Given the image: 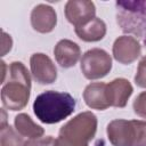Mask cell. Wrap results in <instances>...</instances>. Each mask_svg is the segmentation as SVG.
I'll return each instance as SVG.
<instances>
[{"label": "cell", "mask_w": 146, "mask_h": 146, "mask_svg": "<svg viewBox=\"0 0 146 146\" xmlns=\"http://www.w3.org/2000/svg\"><path fill=\"white\" fill-rule=\"evenodd\" d=\"M116 21L124 33L146 39V0L117 1Z\"/></svg>", "instance_id": "5"}, {"label": "cell", "mask_w": 146, "mask_h": 146, "mask_svg": "<svg viewBox=\"0 0 146 146\" xmlns=\"http://www.w3.org/2000/svg\"><path fill=\"white\" fill-rule=\"evenodd\" d=\"M144 43H145V46H146V39H144Z\"/></svg>", "instance_id": "21"}, {"label": "cell", "mask_w": 146, "mask_h": 146, "mask_svg": "<svg viewBox=\"0 0 146 146\" xmlns=\"http://www.w3.org/2000/svg\"><path fill=\"white\" fill-rule=\"evenodd\" d=\"M31 76L22 62L9 65V79L1 89L2 105L10 111L23 110L30 99Z\"/></svg>", "instance_id": "2"}, {"label": "cell", "mask_w": 146, "mask_h": 146, "mask_svg": "<svg viewBox=\"0 0 146 146\" xmlns=\"http://www.w3.org/2000/svg\"><path fill=\"white\" fill-rule=\"evenodd\" d=\"M135 83L140 88H146V56H144L138 64L135 75Z\"/></svg>", "instance_id": "18"}, {"label": "cell", "mask_w": 146, "mask_h": 146, "mask_svg": "<svg viewBox=\"0 0 146 146\" xmlns=\"http://www.w3.org/2000/svg\"><path fill=\"white\" fill-rule=\"evenodd\" d=\"M1 42H2V52L1 54L3 56V55H6L7 51H9L11 49V44H13V41H11L10 35H8L3 31H2V40H1Z\"/></svg>", "instance_id": "20"}, {"label": "cell", "mask_w": 146, "mask_h": 146, "mask_svg": "<svg viewBox=\"0 0 146 146\" xmlns=\"http://www.w3.org/2000/svg\"><path fill=\"white\" fill-rule=\"evenodd\" d=\"M83 100L88 107L103 111L110 107L106 96V83L94 82L86 87L83 91Z\"/></svg>", "instance_id": "13"}, {"label": "cell", "mask_w": 146, "mask_h": 146, "mask_svg": "<svg viewBox=\"0 0 146 146\" xmlns=\"http://www.w3.org/2000/svg\"><path fill=\"white\" fill-rule=\"evenodd\" d=\"M106 133L113 146H146V121L113 120L107 124Z\"/></svg>", "instance_id": "4"}, {"label": "cell", "mask_w": 146, "mask_h": 146, "mask_svg": "<svg viewBox=\"0 0 146 146\" xmlns=\"http://www.w3.org/2000/svg\"><path fill=\"white\" fill-rule=\"evenodd\" d=\"M25 141L23 137L9 124L1 127L0 129V146H24Z\"/></svg>", "instance_id": "16"}, {"label": "cell", "mask_w": 146, "mask_h": 146, "mask_svg": "<svg viewBox=\"0 0 146 146\" xmlns=\"http://www.w3.org/2000/svg\"><path fill=\"white\" fill-rule=\"evenodd\" d=\"M75 34L86 42H96L102 40L106 34V24L103 19L95 17L87 24L75 27Z\"/></svg>", "instance_id": "14"}, {"label": "cell", "mask_w": 146, "mask_h": 146, "mask_svg": "<svg viewBox=\"0 0 146 146\" xmlns=\"http://www.w3.org/2000/svg\"><path fill=\"white\" fill-rule=\"evenodd\" d=\"M31 73L35 82L40 84H50L57 79V68L50 57L42 52H35L30 58Z\"/></svg>", "instance_id": "7"}, {"label": "cell", "mask_w": 146, "mask_h": 146, "mask_svg": "<svg viewBox=\"0 0 146 146\" xmlns=\"http://www.w3.org/2000/svg\"><path fill=\"white\" fill-rule=\"evenodd\" d=\"M24 146H58V141L52 136H47L29 139L25 141Z\"/></svg>", "instance_id": "19"}, {"label": "cell", "mask_w": 146, "mask_h": 146, "mask_svg": "<svg viewBox=\"0 0 146 146\" xmlns=\"http://www.w3.org/2000/svg\"><path fill=\"white\" fill-rule=\"evenodd\" d=\"M14 125L17 132L22 137H27L30 139L42 137L44 133V130L41 125L36 124L27 114L19 113L14 119Z\"/></svg>", "instance_id": "15"}, {"label": "cell", "mask_w": 146, "mask_h": 146, "mask_svg": "<svg viewBox=\"0 0 146 146\" xmlns=\"http://www.w3.org/2000/svg\"><path fill=\"white\" fill-rule=\"evenodd\" d=\"M113 57L116 62L128 65L133 63L141 54V46L135 36L121 35L113 43Z\"/></svg>", "instance_id": "9"}, {"label": "cell", "mask_w": 146, "mask_h": 146, "mask_svg": "<svg viewBox=\"0 0 146 146\" xmlns=\"http://www.w3.org/2000/svg\"><path fill=\"white\" fill-rule=\"evenodd\" d=\"M97 131V117L87 111L75 115L59 130L58 146H89Z\"/></svg>", "instance_id": "3"}, {"label": "cell", "mask_w": 146, "mask_h": 146, "mask_svg": "<svg viewBox=\"0 0 146 146\" xmlns=\"http://www.w3.org/2000/svg\"><path fill=\"white\" fill-rule=\"evenodd\" d=\"M81 71L88 80H97L106 76L112 68V58L107 51L94 48L84 52L80 63Z\"/></svg>", "instance_id": "6"}, {"label": "cell", "mask_w": 146, "mask_h": 146, "mask_svg": "<svg viewBox=\"0 0 146 146\" xmlns=\"http://www.w3.org/2000/svg\"><path fill=\"white\" fill-rule=\"evenodd\" d=\"M54 55L59 66L64 68H70L78 63L81 55V50L78 43L67 39H63L58 41L55 46Z\"/></svg>", "instance_id": "12"}, {"label": "cell", "mask_w": 146, "mask_h": 146, "mask_svg": "<svg viewBox=\"0 0 146 146\" xmlns=\"http://www.w3.org/2000/svg\"><path fill=\"white\" fill-rule=\"evenodd\" d=\"M57 24V14L48 5H36L31 11V25L39 33L51 32Z\"/></svg>", "instance_id": "10"}, {"label": "cell", "mask_w": 146, "mask_h": 146, "mask_svg": "<svg viewBox=\"0 0 146 146\" xmlns=\"http://www.w3.org/2000/svg\"><path fill=\"white\" fill-rule=\"evenodd\" d=\"M76 102L68 92L47 90L36 96L33 103V112L46 124H54L63 121L75 111Z\"/></svg>", "instance_id": "1"}, {"label": "cell", "mask_w": 146, "mask_h": 146, "mask_svg": "<svg viewBox=\"0 0 146 146\" xmlns=\"http://www.w3.org/2000/svg\"><path fill=\"white\" fill-rule=\"evenodd\" d=\"M132 107H133V112L138 116L146 119V91L140 92L135 98Z\"/></svg>", "instance_id": "17"}, {"label": "cell", "mask_w": 146, "mask_h": 146, "mask_svg": "<svg viewBox=\"0 0 146 146\" xmlns=\"http://www.w3.org/2000/svg\"><path fill=\"white\" fill-rule=\"evenodd\" d=\"M96 7L89 0H70L65 5V17L75 27L82 26L95 18Z\"/></svg>", "instance_id": "8"}, {"label": "cell", "mask_w": 146, "mask_h": 146, "mask_svg": "<svg viewBox=\"0 0 146 146\" xmlns=\"http://www.w3.org/2000/svg\"><path fill=\"white\" fill-rule=\"evenodd\" d=\"M133 88L131 83L124 78H117L106 84V96L110 106L124 107L128 99L132 95Z\"/></svg>", "instance_id": "11"}]
</instances>
